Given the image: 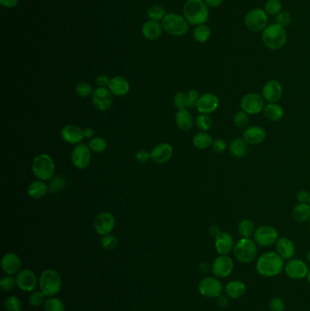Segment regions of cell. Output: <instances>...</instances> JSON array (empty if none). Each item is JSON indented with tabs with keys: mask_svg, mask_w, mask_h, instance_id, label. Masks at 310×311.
Wrapping results in <instances>:
<instances>
[{
	"mask_svg": "<svg viewBox=\"0 0 310 311\" xmlns=\"http://www.w3.org/2000/svg\"><path fill=\"white\" fill-rule=\"evenodd\" d=\"M100 242H101V245L104 248L107 250V251H114L118 246V238L115 236L110 235V234L106 235V236H102Z\"/></svg>",
	"mask_w": 310,
	"mask_h": 311,
	"instance_id": "7dc6e473",
	"label": "cell"
},
{
	"mask_svg": "<svg viewBox=\"0 0 310 311\" xmlns=\"http://www.w3.org/2000/svg\"><path fill=\"white\" fill-rule=\"evenodd\" d=\"M277 239H278V232L277 229L268 225L260 226L256 229L254 234V240L258 246L261 247L272 246L274 244H276Z\"/></svg>",
	"mask_w": 310,
	"mask_h": 311,
	"instance_id": "8fae6325",
	"label": "cell"
},
{
	"mask_svg": "<svg viewBox=\"0 0 310 311\" xmlns=\"http://www.w3.org/2000/svg\"><path fill=\"white\" fill-rule=\"evenodd\" d=\"M233 253L239 262L243 264H249L256 260L258 256V245L255 240L251 238L241 237L240 240L236 243Z\"/></svg>",
	"mask_w": 310,
	"mask_h": 311,
	"instance_id": "8992f818",
	"label": "cell"
},
{
	"mask_svg": "<svg viewBox=\"0 0 310 311\" xmlns=\"http://www.w3.org/2000/svg\"><path fill=\"white\" fill-rule=\"evenodd\" d=\"M166 10H164L163 7L160 5H154L150 7L147 10V17L150 20L154 21H160L163 20L166 17Z\"/></svg>",
	"mask_w": 310,
	"mask_h": 311,
	"instance_id": "f35d334b",
	"label": "cell"
},
{
	"mask_svg": "<svg viewBox=\"0 0 310 311\" xmlns=\"http://www.w3.org/2000/svg\"><path fill=\"white\" fill-rule=\"evenodd\" d=\"M308 204L310 205V197H309V201H308Z\"/></svg>",
	"mask_w": 310,
	"mask_h": 311,
	"instance_id": "003e7915",
	"label": "cell"
},
{
	"mask_svg": "<svg viewBox=\"0 0 310 311\" xmlns=\"http://www.w3.org/2000/svg\"><path fill=\"white\" fill-rule=\"evenodd\" d=\"M62 140L70 145H79L84 140L83 130L79 126L68 124L64 126L60 131Z\"/></svg>",
	"mask_w": 310,
	"mask_h": 311,
	"instance_id": "ffe728a7",
	"label": "cell"
},
{
	"mask_svg": "<svg viewBox=\"0 0 310 311\" xmlns=\"http://www.w3.org/2000/svg\"><path fill=\"white\" fill-rule=\"evenodd\" d=\"M292 216L297 222H305L310 218V205L298 203L293 209Z\"/></svg>",
	"mask_w": 310,
	"mask_h": 311,
	"instance_id": "836d02e7",
	"label": "cell"
},
{
	"mask_svg": "<svg viewBox=\"0 0 310 311\" xmlns=\"http://www.w3.org/2000/svg\"><path fill=\"white\" fill-rule=\"evenodd\" d=\"M19 0H0V4L5 9H13L19 4Z\"/></svg>",
	"mask_w": 310,
	"mask_h": 311,
	"instance_id": "91938a15",
	"label": "cell"
},
{
	"mask_svg": "<svg viewBox=\"0 0 310 311\" xmlns=\"http://www.w3.org/2000/svg\"><path fill=\"white\" fill-rule=\"evenodd\" d=\"M235 244L230 233L221 231L215 237V248L219 255H228L234 250Z\"/></svg>",
	"mask_w": 310,
	"mask_h": 311,
	"instance_id": "44dd1931",
	"label": "cell"
},
{
	"mask_svg": "<svg viewBox=\"0 0 310 311\" xmlns=\"http://www.w3.org/2000/svg\"><path fill=\"white\" fill-rule=\"evenodd\" d=\"M213 138L211 135H209L207 132L201 131L199 133H197L193 138V145L195 148L200 150H204L211 147L213 144Z\"/></svg>",
	"mask_w": 310,
	"mask_h": 311,
	"instance_id": "d6a6232c",
	"label": "cell"
},
{
	"mask_svg": "<svg viewBox=\"0 0 310 311\" xmlns=\"http://www.w3.org/2000/svg\"><path fill=\"white\" fill-rule=\"evenodd\" d=\"M17 286L25 292H33L37 288L38 279L32 270H22L16 276Z\"/></svg>",
	"mask_w": 310,
	"mask_h": 311,
	"instance_id": "e0dca14e",
	"label": "cell"
},
{
	"mask_svg": "<svg viewBox=\"0 0 310 311\" xmlns=\"http://www.w3.org/2000/svg\"><path fill=\"white\" fill-rule=\"evenodd\" d=\"M38 285H39L40 290L47 297H55L61 290V277L58 272H56V270H45L39 277Z\"/></svg>",
	"mask_w": 310,
	"mask_h": 311,
	"instance_id": "5b68a950",
	"label": "cell"
},
{
	"mask_svg": "<svg viewBox=\"0 0 310 311\" xmlns=\"http://www.w3.org/2000/svg\"><path fill=\"white\" fill-rule=\"evenodd\" d=\"M265 99L259 93H249L245 95L240 101L241 110L249 115H257L263 111L265 108Z\"/></svg>",
	"mask_w": 310,
	"mask_h": 311,
	"instance_id": "9c48e42d",
	"label": "cell"
},
{
	"mask_svg": "<svg viewBox=\"0 0 310 311\" xmlns=\"http://www.w3.org/2000/svg\"><path fill=\"white\" fill-rule=\"evenodd\" d=\"M84 137L86 139H93L95 136V130L92 128H86L83 130Z\"/></svg>",
	"mask_w": 310,
	"mask_h": 311,
	"instance_id": "6125c7cd",
	"label": "cell"
},
{
	"mask_svg": "<svg viewBox=\"0 0 310 311\" xmlns=\"http://www.w3.org/2000/svg\"><path fill=\"white\" fill-rule=\"evenodd\" d=\"M110 79H109L107 75L101 74L98 76L96 81L99 88H108L109 83H110Z\"/></svg>",
	"mask_w": 310,
	"mask_h": 311,
	"instance_id": "9f6ffc18",
	"label": "cell"
},
{
	"mask_svg": "<svg viewBox=\"0 0 310 311\" xmlns=\"http://www.w3.org/2000/svg\"><path fill=\"white\" fill-rule=\"evenodd\" d=\"M196 125L198 128V130L204 131V132H207V130L211 129L213 121H212V118L209 116V115L199 114L196 118Z\"/></svg>",
	"mask_w": 310,
	"mask_h": 311,
	"instance_id": "b9f144b4",
	"label": "cell"
},
{
	"mask_svg": "<svg viewBox=\"0 0 310 311\" xmlns=\"http://www.w3.org/2000/svg\"><path fill=\"white\" fill-rule=\"evenodd\" d=\"M173 103H174L175 107H177L179 110L187 109V107H188V95L184 92H178L174 96Z\"/></svg>",
	"mask_w": 310,
	"mask_h": 311,
	"instance_id": "681fc988",
	"label": "cell"
},
{
	"mask_svg": "<svg viewBox=\"0 0 310 311\" xmlns=\"http://www.w3.org/2000/svg\"><path fill=\"white\" fill-rule=\"evenodd\" d=\"M92 104L98 110L106 111L109 109L113 103V94L108 88H97L91 96Z\"/></svg>",
	"mask_w": 310,
	"mask_h": 311,
	"instance_id": "2e32d148",
	"label": "cell"
},
{
	"mask_svg": "<svg viewBox=\"0 0 310 311\" xmlns=\"http://www.w3.org/2000/svg\"><path fill=\"white\" fill-rule=\"evenodd\" d=\"M95 230L100 236H106L112 232L116 226V219L109 212H100L96 216L93 222Z\"/></svg>",
	"mask_w": 310,
	"mask_h": 311,
	"instance_id": "4fadbf2b",
	"label": "cell"
},
{
	"mask_svg": "<svg viewBox=\"0 0 310 311\" xmlns=\"http://www.w3.org/2000/svg\"><path fill=\"white\" fill-rule=\"evenodd\" d=\"M204 1L207 4V7L211 8V9L220 7L224 2V0H204Z\"/></svg>",
	"mask_w": 310,
	"mask_h": 311,
	"instance_id": "94428289",
	"label": "cell"
},
{
	"mask_svg": "<svg viewBox=\"0 0 310 311\" xmlns=\"http://www.w3.org/2000/svg\"><path fill=\"white\" fill-rule=\"evenodd\" d=\"M173 156V148L169 143L157 145L150 152L151 159L158 165H162L169 161Z\"/></svg>",
	"mask_w": 310,
	"mask_h": 311,
	"instance_id": "7402d4cb",
	"label": "cell"
},
{
	"mask_svg": "<svg viewBox=\"0 0 310 311\" xmlns=\"http://www.w3.org/2000/svg\"><path fill=\"white\" fill-rule=\"evenodd\" d=\"M89 147L91 149V151H93L95 153H102L108 148V143L103 138L95 137L90 140L89 142Z\"/></svg>",
	"mask_w": 310,
	"mask_h": 311,
	"instance_id": "74e56055",
	"label": "cell"
},
{
	"mask_svg": "<svg viewBox=\"0 0 310 311\" xmlns=\"http://www.w3.org/2000/svg\"><path fill=\"white\" fill-rule=\"evenodd\" d=\"M44 309L45 311H65V305L59 298L50 297L46 299Z\"/></svg>",
	"mask_w": 310,
	"mask_h": 311,
	"instance_id": "8d00e7d4",
	"label": "cell"
},
{
	"mask_svg": "<svg viewBox=\"0 0 310 311\" xmlns=\"http://www.w3.org/2000/svg\"><path fill=\"white\" fill-rule=\"evenodd\" d=\"M268 306L270 311H284L286 309V303L281 297H273Z\"/></svg>",
	"mask_w": 310,
	"mask_h": 311,
	"instance_id": "f907efd6",
	"label": "cell"
},
{
	"mask_svg": "<svg viewBox=\"0 0 310 311\" xmlns=\"http://www.w3.org/2000/svg\"><path fill=\"white\" fill-rule=\"evenodd\" d=\"M32 172L34 176L40 180H51L55 176L56 166L54 160L47 154H39L34 158L32 162Z\"/></svg>",
	"mask_w": 310,
	"mask_h": 311,
	"instance_id": "277c9868",
	"label": "cell"
},
{
	"mask_svg": "<svg viewBox=\"0 0 310 311\" xmlns=\"http://www.w3.org/2000/svg\"><path fill=\"white\" fill-rule=\"evenodd\" d=\"M92 159V154L89 145L80 143L75 145L71 153L73 165L79 169H85L89 167Z\"/></svg>",
	"mask_w": 310,
	"mask_h": 311,
	"instance_id": "7c38bea8",
	"label": "cell"
},
{
	"mask_svg": "<svg viewBox=\"0 0 310 311\" xmlns=\"http://www.w3.org/2000/svg\"><path fill=\"white\" fill-rule=\"evenodd\" d=\"M198 291L204 297L216 298L223 294L224 287L219 279L214 277H207L200 280Z\"/></svg>",
	"mask_w": 310,
	"mask_h": 311,
	"instance_id": "30bf717a",
	"label": "cell"
},
{
	"mask_svg": "<svg viewBox=\"0 0 310 311\" xmlns=\"http://www.w3.org/2000/svg\"><path fill=\"white\" fill-rule=\"evenodd\" d=\"M276 252L284 260H291L296 253V246L290 238L287 237H278L276 242Z\"/></svg>",
	"mask_w": 310,
	"mask_h": 311,
	"instance_id": "484cf974",
	"label": "cell"
},
{
	"mask_svg": "<svg viewBox=\"0 0 310 311\" xmlns=\"http://www.w3.org/2000/svg\"><path fill=\"white\" fill-rule=\"evenodd\" d=\"M264 10L269 16H277L281 12V1L280 0H268L265 4V10Z\"/></svg>",
	"mask_w": 310,
	"mask_h": 311,
	"instance_id": "ee69618b",
	"label": "cell"
},
{
	"mask_svg": "<svg viewBox=\"0 0 310 311\" xmlns=\"http://www.w3.org/2000/svg\"><path fill=\"white\" fill-rule=\"evenodd\" d=\"M229 297H227L226 295H220L219 297H216V304H217V306H219V307H222V308H225V307H227L228 305H229Z\"/></svg>",
	"mask_w": 310,
	"mask_h": 311,
	"instance_id": "6f0895ef",
	"label": "cell"
},
{
	"mask_svg": "<svg viewBox=\"0 0 310 311\" xmlns=\"http://www.w3.org/2000/svg\"><path fill=\"white\" fill-rule=\"evenodd\" d=\"M256 229L257 228L253 221H251L248 218L242 219L241 221H240V223L238 224V232L241 237L250 238L251 236H254Z\"/></svg>",
	"mask_w": 310,
	"mask_h": 311,
	"instance_id": "e575fe53",
	"label": "cell"
},
{
	"mask_svg": "<svg viewBox=\"0 0 310 311\" xmlns=\"http://www.w3.org/2000/svg\"><path fill=\"white\" fill-rule=\"evenodd\" d=\"M49 192L48 184L44 180L37 179L31 182L28 188V194L33 200H40Z\"/></svg>",
	"mask_w": 310,
	"mask_h": 311,
	"instance_id": "f1b7e54d",
	"label": "cell"
},
{
	"mask_svg": "<svg viewBox=\"0 0 310 311\" xmlns=\"http://www.w3.org/2000/svg\"><path fill=\"white\" fill-rule=\"evenodd\" d=\"M306 260L310 263V251L306 253Z\"/></svg>",
	"mask_w": 310,
	"mask_h": 311,
	"instance_id": "e7e4bbea",
	"label": "cell"
},
{
	"mask_svg": "<svg viewBox=\"0 0 310 311\" xmlns=\"http://www.w3.org/2000/svg\"><path fill=\"white\" fill-rule=\"evenodd\" d=\"M199 270H200V271L204 272V273H207V272H209L210 270H212V266H210L207 262H203L199 266Z\"/></svg>",
	"mask_w": 310,
	"mask_h": 311,
	"instance_id": "be15d7a7",
	"label": "cell"
},
{
	"mask_svg": "<svg viewBox=\"0 0 310 311\" xmlns=\"http://www.w3.org/2000/svg\"><path fill=\"white\" fill-rule=\"evenodd\" d=\"M66 179L64 178V176H54L50 180V183L48 184V189H49V193H57L59 191H62L65 186H66Z\"/></svg>",
	"mask_w": 310,
	"mask_h": 311,
	"instance_id": "60d3db41",
	"label": "cell"
},
{
	"mask_svg": "<svg viewBox=\"0 0 310 311\" xmlns=\"http://www.w3.org/2000/svg\"><path fill=\"white\" fill-rule=\"evenodd\" d=\"M249 117L248 113L243 110L236 112L234 115V124L238 129L245 130L249 127Z\"/></svg>",
	"mask_w": 310,
	"mask_h": 311,
	"instance_id": "ab89813d",
	"label": "cell"
},
{
	"mask_svg": "<svg viewBox=\"0 0 310 311\" xmlns=\"http://www.w3.org/2000/svg\"><path fill=\"white\" fill-rule=\"evenodd\" d=\"M234 270V261L228 255H219L212 264V272L217 278L225 279Z\"/></svg>",
	"mask_w": 310,
	"mask_h": 311,
	"instance_id": "9a60e30c",
	"label": "cell"
},
{
	"mask_svg": "<svg viewBox=\"0 0 310 311\" xmlns=\"http://www.w3.org/2000/svg\"><path fill=\"white\" fill-rule=\"evenodd\" d=\"M263 112L266 118L273 122L280 120L284 116V109L277 103H268L265 106Z\"/></svg>",
	"mask_w": 310,
	"mask_h": 311,
	"instance_id": "1f68e13d",
	"label": "cell"
},
{
	"mask_svg": "<svg viewBox=\"0 0 310 311\" xmlns=\"http://www.w3.org/2000/svg\"><path fill=\"white\" fill-rule=\"evenodd\" d=\"M193 37L198 43H205L211 37V28L206 24L197 26L193 31Z\"/></svg>",
	"mask_w": 310,
	"mask_h": 311,
	"instance_id": "d590c367",
	"label": "cell"
},
{
	"mask_svg": "<svg viewBox=\"0 0 310 311\" xmlns=\"http://www.w3.org/2000/svg\"><path fill=\"white\" fill-rule=\"evenodd\" d=\"M175 121L178 128L182 131H188L191 130L194 125L192 114L187 109H180L177 112Z\"/></svg>",
	"mask_w": 310,
	"mask_h": 311,
	"instance_id": "f546056e",
	"label": "cell"
},
{
	"mask_svg": "<svg viewBox=\"0 0 310 311\" xmlns=\"http://www.w3.org/2000/svg\"><path fill=\"white\" fill-rule=\"evenodd\" d=\"M208 9L204 0H187L183 7L184 18L192 26L206 24L209 19Z\"/></svg>",
	"mask_w": 310,
	"mask_h": 311,
	"instance_id": "7a4b0ae2",
	"label": "cell"
},
{
	"mask_svg": "<svg viewBox=\"0 0 310 311\" xmlns=\"http://www.w3.org/2000/svg\"><path fill=\"white\" fill-rule=\"evenodd\" d=\"M21 301L19 297L16 296H10L8 297L4 303V310L5 311H21Z\"/></svg>",
	"mask_w": 310,
	"mask_h": 311,
	"instance_id": "bcb514c9",
	"label": "cell"
},
{
	"mask_svg": "<svg viewBox=\"0 0 310 311\" xmlns=\"http://www.w3.org/2000/svg\"><path fill=\"white\" fill-rule=\"evenodd\" d=\"M310 194L306 191H300L296 195V200L299 203H308Z\"/></svg>",
	"mask_w": 310,
	"mask_h": 311,
	"instance_id": "680465c9",
	"label": "cell"
},
{
	"mask_svg": "<svg viewBox=\"0 0 310 311\" xmlns=\"http://www.w3.org/2000/svg\"><path fill=\"white\" fill-rule=\"evenodd\" d=\"M162 24L154 20H147L142 26V35L148 40H157L159 39L163 33Z\"/></svg>",
	"mask_w": 310,
	"mask_h": 311,
	"instance_id": "4316f807",
	"label": "cell"
},
{
	"mask_svg": "<svg viewBox=\"0 0 310 311\" xmlns=\"http://www.w3.org/2000/svg\"><path fill=\"white\" fill-rule=\"evenodd\" d=\"M249 151V144L245 141L244 139H235L229 144V152L234 158H244Z\"/></svg>",
	"mask_w": 310,
	"mask_h": 311,
	"instance_id": "4dcf8cb0",
	"label": "cell"
},
{
	"mask_svg": "<svg viewBox=\"0 0 310 311\" xmlns=\"http://www.w3.org/2000/svg\"><path fill=\"white\" fill-rule=\"evenodd\" d=\"M161 24L165 31L174 37L184 36L189 29V24L187 19L184 18V16L176 13L166 15Z\"/></svg>",
	"mask_w": 310,
	"mask_h": 311,
	"instance_id": "52a82bcc",
	"label": "cell"
},
{
	"mask_svg": "<svg viewBox=\"0 0 310 311\" xmlns=\"http://www.w3.org/2000/svg\"><path fill=\"white\" fill-rule=\"evenodd\" d=\"M306 279H307V281H308V283L310 285V270L308 271V274H307V277H306Z\"/></svg>",
	"mask_w": 310,
	"mask_h": 311,
	"instance_id": "03108f58",
	"label": "cell"
},
{
	"mask_svg": "<svg viewBox=\"0 0 310 311\" xmlns=\"http://www.w3.org/2000/svg\"><path fill=\"white\" fill-rule=\"evenodd\" d=\"M1 268L6 275L18 274L21 269V260L13 252L7 253L1 260Z\"/></svg>",
	"mask_w": 310,
	"mask_h": 311,
	"instance_id": "cb8c5ba5",
	"label": "cell"
},
{
	"mask_svg": "<svg viewBox=\"0 0 310 311\" xmlns=\"http://www.w3.org/2000/svg\"><path fill=\"white\" fill-rule=\"evenodd\" d=\"M94 89L89 82L82 81L75 86V93L80 98H88L92 96Z\"/></svg>",
	"mask_w": 310,
	"mask_h": 311,
	"instance_id": "7bdbcfd3",
	"label": "cell"
},
{
	"mask_svg": "<svg viewBox=\"0 0 310 311\" xmlns=\"http://www.w3.org/2000/svg\"><path fill=\"white\" fill-rule=\"evenodd\" d=\"M108 89L118 98H122L127 96L130 90V85L127 79L121 76H116L110 79V83L108 86Z\"/></svg>",
	"mask_w": 310,
	"mask_h": 311,
	"instance_id": "d4e9b609",
	"label": "cell"
},
{
	"mask_svg": "<svg viewBox=\"0 0 310 311\" xmlns=\"http://www.w3.org/2000/svg\"><path fill=\"white\" fill-rule=\"evenodd\" d=\"M17 286V280L16 278L11 275H6L1 278L0 280V287L2 288L3 291H11L13 290V288Z\"/></svg>",
	"mask_w": 310,
	"mask_h": 311,
	"instance_id": "c3c4849f",
	"label": "cell"
},
{
	"mask_svg": "<svg viewBox=\"0 0 310 311\" xmlns=\"http://www.w3.org/2000/svg\"><path fill=\"white\" fill-rule=\"evenodd\" d=\"M188 107H195L197 106V101L200 98V95L199 92L197 91V89H191L189 90L188 93Z\"/></svg>",
	"mask_w": 310,
	"mask_h": 311,
	"instance_id": "f5cc1de1",
	"label": "cell"
},
{
	"mask_svg": "<svg viewBox=\"0 0 310 311\" xmlns=\"http://www.w3.org/2000/svg\"><path fill=\"white\" fill-rule=\"evenodd\" d=\"M211 147L214 151H216L217 153H222V152L225 151V149H227V144H226L225 140H222V139H216L213 141Z\"/></svg>",
	"mask_w": 310,
	"mask_h": 311,
	"instance_id": "db71d44e",
	"label": "cell"
},
{
	"mask_svg": "<svg viewBox=\"0 0 310 311\" xmlns=\"http://www.w3.org/2000/svg\"><path fill=\"white\" fill-rule=\"evenodd\" d=\"M224 291H225V295L231 299H239L246 294L247 286L241 280H238V279L231 280L225 285Z\"/></svg>",
	"mask_w": 310,
	"mask_h": 311,
	"instance_id": "83f0119b",
	"label": "cell"
},
{
	"mask_svg": "<svg viewBox=\"0 0 310 311\" xmlns=\"http://www.w3.org/2000/svg\"><path fill=\"white\" fill-rule=\"evenodd\" d=\"M46 295L41 291H33L32 294L30 295V297L28 298V303L29 305L33 307H39L45 304L46 302Z\"/></svg>",
	"mask_w": 310,
	"mask_h": 311,
	"instance_id": "f6af8a7d",
	"label": "cell"
},
{
	"mask_svg": "<svg viewBox=\"0 0 310 311\" xmlns=\"http://www.w3.org/2000/svg\"><path fill=\"white\" fill-rule=\"evenodd\" d=\"M219 106V99L213 93H205L200 96L197 103V110L199 114L209 115L216 111Z\"/></svg>",
	"mask_w": 310,
	"mask_h": 311,
	"instance_id": "d6986e66",
	"label": "cell"
},
{
	"mask_svg": "<svg viewBox=\"0 0 310 311\" xmlns=\"http://www.w3.org/2000/svg\"><path fill=\"white\" fill-rule=\"evenodd\" d=\"M291 15L287 11H281L279 14L277 15L276 21L277 24L282 26L283 28H286L289 24L291 23Z\"/></svg>",
	"mask_w": 310,
	"mask_h": 311,
	"instance_id": "816d5d0a",
	"label": "cell"
},
{
	"mask_svg": "<svg viewBox=\"0 0 310 311\" xmlns=\"http://www.w3.org/2000/svg\"><path fill=\"white\" fill-rule=\"evenodd\" d=\"M285 269V262L277 252L268 251L260 256L256 264V270L260 276L272 278L280 274Z\"/></svg>",
	"mask_w": 310,
	"mask_h": 311,
	"instance_id": "6da1fadb",
	"label": "cell"
},
{
	"mask_svg": "<svg viewBox=\"0 0 310 311\" xmlns=\"http://www.w3.org/2000/svg\"><path fill=\"white\" fill-rule=\"evenodd\" d=\"M283 96V87L276 79L269 80L262 88V97L268 103H277Z\"/></svg>",
	"mask_w": 310,
	"mask_h": 311,
	"instance_id": "ac0fdd59",
	"label": "cell"
},
{
	"mask_svg": "<svg viewBox=\"0 0 310 311\" xmlns=\"http://www.w3.org/2000/svg\"><path fill=\"white\" fill-rule=\"evenodd\" d=\"M244 24L250 31L263 32L265 28L268 27V14L261 9H254L245 16Z\"/></svg>",
	"mask_w": 310,
	"mask_h": 311,
	"instance_id": "ba28073f",
	"label": "cell"
},
{
	"mask_svg": "<svg viewBox=\"0 0 310 311\" xmlns=\"http://www.w3.org/2000/svg\"><path fill=\"white\" fill-rule=\"evenodd\" d=\"M287 31L278 24H271L265 28L262 33V41L266 47L271 50H278L286 45Z\"/></svg>",
	"mask_w": 310,
	"mask_h": 311,
	"instance_id": "3957f363",
	"label": "cell"
},
{
	"mask_svg": "<svg viewBox=\"0 0 310 311\" xmlns=\"http://www.w3.org/2000/svg\"><path fill=\"white\" fill-rule=\"evenodd\" d=\"M267 138V132L260 126H250L244 130L243 139L249 145L256 146V145L263 143L264 140Z\"/></svg>",
	"mask_w": 310,
	"mask_h": 311,
	"instance_id": "603a6c76",
	"label": "cell"
},
{
	"mask_svg": "<svg viewBox=\"0 0 310 311\" xmlns=\"http://www.w3.org/2000/svg\"><path fill=\"white\" fill-rule=\"evenodd\" d=\"M284 270L288 278L299 280L307 277L309 269L303 260L293 258L287 261V264L285 265Z\"/></svg>",
	"mask_w": 310,
	"mask_h": 311,
	"instance_id": "5bb4252c",
	"label": "cell"
},
{
	"mask_svg": "<svg viewBox=\"0 0 310 311\" xmlns=\"http://www.w3.org/2000/svg\"><path fill=\"white\" fill-rule=\"evenodd\" d=\"M135 157H136V161L142 163V164L147 162L149 159H151L150 153L145 149H141L139 151H137Z\"/></svg>",
	"mask_w": 310,
	"mask_h": 311,
	"instance_id": "11a10c76",
	"label": "cell"
}]
</instances>
